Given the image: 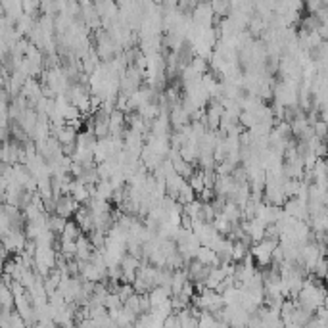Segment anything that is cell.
<instances>
[{
  "label": "cell",
  "instance_id": "1",
  "mask_svg": "<svg viewBox=\"0 0 328 328\" xmlns=\"http://www.w3.org/2000/svg\"><path fill=\"white\" fill-rule=\"evenodd\" d=\"M83 234V229L79 227V223L73 219V221H68L66 225V229L62 232V240H79V236Z\"/></svg>",
  "mask_w": 328,
  "mask_h": 328
},
{
  "label": "cell",
  "instance_id": "2",
  "mask_svg": "<svg viewBox=\"0 0 328 328\" xmlns=\"http://www.w3.org/2000/svg\"><path fill=\"white\" fill-rule=\"evenodd\" d=\"M68 217H62L60 213H52L48 217V229L50 231H54L56 234H62L64 229H66V225H68Z\"/></svg>",
  "mask_w": 328,
  "mask_h": 328
}]
</instances>
